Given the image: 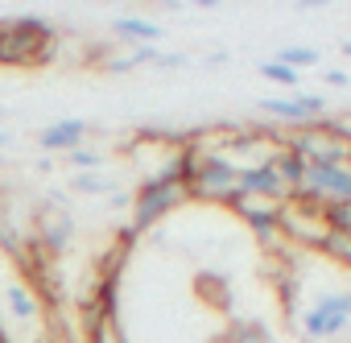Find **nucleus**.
Instances as JSON below:
<instances>
[{"instance_id": "1", "label": "nucleus", "mask_w": 351, "mask_h": 343, "mask_svg": "<svg viewBox=\"0 0 351 343\" xmlns=\"http://www.w3.org/2000/svg\"><path fill=\"white\" fill-rule=\"evenodd\" d=\"M293 322L310 343H339L351 331V285H322Z\"/></svg>"}, {"instance_id": "2", "label": "nucleus", "mask_w": 351, "mask_h": 343, "mask_svg": "<svg viewBox=\"0 0 351 343\" xmlns=\"http://www.w3.org/2000/svg\"><path fill=\"white\" fill-rule=\"evenodd\" d=\"M54 46L50 21L21 13V17H0V62L5 67H34L46 62Z\"/></svg>"}, {"instance_id": "3", "label": "nucleus", "mask_w": 351, "mask_h": 343, "mask_svg": "<svg viewBox=\"0 0 351 343\" xmlns=\"http://www.w3.org/2000/svg\"><path fill=\"white\" fill-rule=\"evenodd\" d=\"M236 178H240V165L232 157H223L219 149H199L191 141V178H186L191 199L232 203L236 199Z\"/></svg>"}, {"instance_id": "4", "label": "nucleus", "mask_w": 351, "mask_h": 343, "mask_svg": "<svg viewBox=\"0 0 351 343\" xmlns=\"http://www.w3.org/2000/svg\"><path fill=\"white\" fill-rule=\"evenodd\" d=\"M191 195H186V187L182 182H161V178H145V182H136V191H132V207H128V228H124V240H132V236H141V232H149L161 215H169L178 203H186Z\"/></svg>"}, {"instance_id": "5", "label": "nucleus", "mask_w": 351, "mask_h": 343, "mask_svg": "<svg viewBox=\"0 0 351 343\" xmlns=\"http://www.w3.org/2000/svg\"><path fill=\"white\" fill-rule=\"evenodd\" d=\"M281 149H289V153L302 157L306 165H347V161H351V149H347L339 137H330L326 128H318V124L289 128Z\"/></svg>"}, {"instance_id": "6", "label": "nucleus", "mask_w": 351, "mask_h": 343, "mask_svg": "<svg viewBox=\"0 0 351 343\" xmlns=\"http://www.w3.org/2000/svg\"><path fill=\"white\" fill-rule=\"evenodd\" d=\"M326 215L318 203H306V199H289L281 207V236L289 244H302V248H322L326 240Z\"/></svg>"}, {"instance_id": "7", "label": "nucleus", "mask_w": 351, "mask_h": 343, "mask_svg": "<svg viewBox=\"0 0 351 343\" xmlns=\"http://www.w3.org/2000/svg\"><path fill=\"white\" fill-rule=\"evenodd\" d=\"M261 112L269 120L289 124V128H306V124H318L322 120L326 99L322 95H310V91H298V95H265L261 99Z\"/></svg>"}, {"instance_id": "8", "label": "nucleus", "mask_w": 351, "mask_h": 343, "mask_svg": "<svg viewBox=\"0 0 351 343\" xmlns=\"http://www.w3.org/2000/svg\"><path fill=\"white\" fill-rule=\"evenodd\" d=\"M236 195H252V199H277V203H289V191L281 187L273 161H248L240 165V178H236Z\"/></svg>"}, {"instance_id": "9", "label": "nucleus", "mask_w": 351, "mask_h": 343, "mask_svg": "<svg viewBox=\"0 0 351 343\" xmlns=\"http://www.w3.org/2000/svg\"><path fill=\"white\" fill-rule=\"evenodd\" d=\"M87 132H91V124L83 116H62V120L38 128V149H46V153H71V149H79L87 141Z\"/></svg>"}, {"instance_id": "10", "label": "nucleus", "mask_w": 351, "mask_h": 343, "mask_svg": "<svg viewBox=\"0 0 351 343\" xmlns=\"http://www.w3.org/2000/svg\"><path fill=\"white\" fill-rule=\"evenodd\" d=\"M71 236H75L71 211H62V207L58 211H38V240H42V248H50L58 257V252H66Z\"/></svg>"}, {"instance_id": "11", "label": "nucleus", "mask_w": 351, "mask_h": 343, "mask_svg": "<svg viewBox=\"0 0 351 343\" xmlns=\"http://www.w3.org/2000/svg\"><path fill=\"white\" fill-rule=\"evenodd\" d=\"M269 161H273V169H277L281 187H285V191H289V199H293V195L306 187V169H310V165H306L302 157H293L289 149H273V153H269Z\"/></svg>"}, {"instance_id": "12", "label": "nucleus", "mask_w": 351, "mask_h": 343, "mask_svg": "<svg viewBox=\"0 0 351 343\" xmlns=\"http://www.w3.org/2000/svg\"><path fill=\"white\" fill-rule=\"evenodd\" d=\"M112 34L116 38H128L132 46H157L165 38V29L157 21H145V17H116L112 21Z\"/></svg>"}, {"instance_id": "13", "label": "nucleus", "mask_w": 351, "mask_h": 343, "mask_svg": "<svg viewBox=\"0 0 351 343\" xmlns=\"http://www.w3.org/2000/svg\"><path fill=\"white\" fill-rule=\"evenodd\" d=\"M5 302H9V310H13L21 322L38 314V298H34V294H29L21 281H9V285H5Z\"/></svg>"}, {"instance_id": "14", "label": "nucleus", "mask_w": 351, "mask_h": 343, "mask_svg": "<svg viewBox=\"0 0 351 343\" xmlns=\"http://www.w3.org/2000/svg\"><path fill=\"white\" fill-rule=\"evenodd\" d=\"M322 257H330L339 269H347L351 273V236H343V232H326V240H322V248H318Z\"/></svg>"}, {"instance_id": "15", "label": "nucleus", "mask_w": 351, "mask_h": 343, "mask_svg": "<svg viewBox=\"0 0 351 343\" xmlns=\"http://www.w3.org/2000/svg\"><path fill=\"white\" fill-rule=\"evenodd\" d=\"M104 149H87V145H79V149H71L66 153V165L75 169V174H95V169H104Z\"/></svg>"}, {"instance_id": "16", "label": "nucleus", "mask_w": 351, "mask_h": 343, "mask_svg": "<svg viewBox=\"0 0 351 343\" xmlns=\"http://www.w3.org/2000/svg\"><path fill=\"white\" fill-rule=\"evenodd\" d=\"M318 50H310V46H285V50H277V62L281 67H289V71H306V67H318Z\"/></svg>"}, {"instance_id": "17", "label": "nucleus", "mask_w": 351, "mask_h": 343, "mask_svg": "<svg viewBox=\"0 0 351 343\" xmlns=\"http://www.w3.org/2000/svg\"><path fill=\"white\" fill-rule=\"evenodd\" d=\"M228 343H273V335L261 322H236L228 331Z\"/></svg>"}, {"instance_id": "18", "label": "nucleus", "mask_w": 351, "mask_h": 343, "mask_svg": "<svg viewBox=\"0 0 351 343\" xmlns=\"http://www.w3.org/2000/svg\"><path fill=\"white\" fill-rule=\"evenodd\" d=\"M71 191H75V195H112L116 187H112L108 178H99V174H75V178H71Z\"/></svg>"}, {"instance_id": "19", "label": "nucleus", "mask_w": 351, "mask_h": 343, "mask_svg": "<svg viewBox=\"0 0 351 343\" xmlns=\"http://www.w3.org/2000/svg\"><path fill=\"white\" fill-rule=\"evenodd\" d=\"M261 75H265L269 83H285V87H293V83H298V71L281 67L277 58H265V62H261Z\"/></svg>"}, {"instance_id": "20", "label": "nucleus", "mask_w": 351, "mask_h": 343, "mask_svg": "<svg viewBox=\"0 0 351 343\" xmlns=\"http://www.w3.org/2000/svg\"><path fill=\"white\" fill-rule=\"evenodd\" d=\"M186 62H191L186 54H157V62H153V67H161V71H169V67H186Z\"/></svg>"}, {"instance_id": "21", "label": "nucleus", "mask_w": 351, "mask_h": 343, "mask_svg": "<svg viewBox=\"0 0 351 343\" xmlns=\"http://www.w3.org/2000/svg\"><path fill=\"white\" fill-rule=\"evenodd\" d=\"M322 83H330V87H347V71H326Z\"/></svg>"}, {"instance_id": "22", "label": "nucleus", "mask_w": 351, "mask_h": 343, "mask_svg": "<svg viewBox=\"0 0 351 343\" xmlns=\"http://www.w3.org/2000/svg\"><path fill=\"white\" fill-rule=\"evenodd\" d=\"M5 335H9V331H5V314H0V339H5Z\"/></svg>"}]
</instances>
